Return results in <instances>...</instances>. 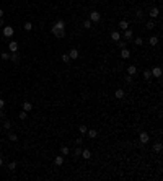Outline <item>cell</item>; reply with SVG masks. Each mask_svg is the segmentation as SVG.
<instances>
[{"instance_id": "cell-1", "label": "cell", "mask_w": 163, "mask_h": 181, "mask_svg": "<svg viewBox=\"0 0 163 181\" xmlns=\"http://www.w3.org/2000/svg\"><path fill=\"white\" fill-rule=\"evenodd\" d=\"M139 142H140V145H147L148 142H150V134H148L147 131H140V134H139Z\"/></svg>"}, {"instance_id": "cell-2", "label": "cell", "mask_w": 163, "mask_h": 181, "mask_svg": "<svg viewBox=\"0 0 163 181\" xmlns=\"http://www.w3.org/2000/svg\"><path fill=\"white\" fill-rule=\"evenodd\" d=\"M51 31H52V34L57 39H62V38L65 36V28H57V26H52L51 28Z\"/></svg>"}, {"instance_id": "cell-3", "label": "cell", "mask_w": 163, "mask_h": 181, "mask_svg": "<svg viewBox=\"0 0 163 181\" xmlns=\"http://www.w3.org/2000/svg\"><path fill=\"white\" fill-rule=\"evenodd\" d=\"M150 74H152V77H155V78H161L163 70H161L160 65H153V67L150 69Z\"/></svg>"}, {"instance_id": "cell-4", "label": "cell", "mask_w": 163, "mask_h": 181, "mask_svg": "<svg viewBox=\"0 0 163 181\" xmlns=\"http://www.w3.org/2000/svg\"><path fill=\"white\" fill-rule=\"evenodd\" d=\"M90 21L100 23V21H101V13H100V12H96V10H93V12H90Z\"/></svg>"}, {"instance_id": "cell-5", "label": "cell", "mask_w": 163, "mask_h": 181, "mask_svg": "<svg viewBox=\"0 0 163 181\" xmlns=\"http://www.w3.org/2000/svg\"><path fill=\"white\" fill-rule=\"evenodd\" d=\"M13 33H15L13 26H5V28H3V36H5V38H12Z\"/></svg>"}, {"instance_id": "cell-6", "label": "cell", "mask_w": 163, "mask_h": 181, "mask_svg": "<svg viewBox=\"0 0 163 181\" xmlns=\"http://www.w3.org/2000/svg\"><path fill=\"white\" fill-rule=\"evenodd\" d=\"M124 96H126V92H124L122 88H117V90H114V98H116V100H122Z\"/></svg>"}, {"instance_id": "cell-7", "label": "cell", "mask_w": 163, "mask_h": 181, "mask_svg": "<svg viewBox=\"0 0 163 181\" xmlns=\"http://www.w3.org/2000/svg\"><path fill=\"white\" fill-rule=\"evenodd\" d=\"M148 15H150V18L153 20V18H157V16L160 15V10H158L157 7H152V8H150V12H148Z\"/></svg>"}, {"instance_id": "cell-8", "label": "cell", "mask_w": 163, "mask_h": 181, "mask_svg": "<svg viewBox=\"0 0 163 181\" xmlns=\"http://www.w3.org/2000/svg\"><path fill=\"white\" fill-rule=\"evenodd\" d=\"M69 57L75 61V59H78V57H80V52H78V51L74 47V49H70V52H69Z\"/></svg>"}, {"instance_id": "cell-9", "label": "cell", "mask_w": 163, "mask_h": 181, "mask_svg": "<svg viewBox=\"0 0 163 181\" xmlns=\"http://www.w3.org/2000/svg\"><path fill=\"white\" fill-rule=\"evenodd\" d=\"M131 51L127 49V47H124V49H121V59H129L131 57Z\"/></svg>"}, {"instance_id": "cell-10", "label": "cell", "mask_w": 163, "mask_h": 181, "mask_svg": "<svg viewBox=\"0 0 163 181\" xmlns=\"http://www.w3.org/2000/svg\"><path fill=\"white\" fill-rule=\"evenodd\" d=\"M136 74H137V67H136V65H127V75L134 77Z\"/></svg>"}, {"instance_id": "cell-11", "label": "cell", "mask_w": 163, "mask_h": 181, "mask_svg": "<svg viewBox=\"0 0 163 181\" xmlns=\"http://www.w3.org/2000/svg\"><path fill=\"white\" fill-rule=\"evenodd\" d=\"M86 134H88L90 139H96V137H98V134H100V131H96V129H88V131H86Z\"/></svg>"}, {"instance_id": "cell-12", "label": "cell", "mask_w": 163, "mask_h": 181, "mask_svg": "<svg viewBox=\"0 0 163 181\" xmlns=\"http://www.w3.org/2000/svg\"><path fill=\"white\" fill-rule=\"evenodd\" d=\"M132 36H134V31H132V29H129V28H127V29H124V39H126V41H129Z\"/></svg>"}, {"instance_id": "cell-13", "label": "cell", "mask_w": 163, "mask_h": 181, "mask_svg": "<svg viewBox=\"0 0 163 181\" xmlns=\"http://www.w3.org/2000/svg\"><path fill=\"white\" fill-rule=\"evenodd\" d=\"M8 49L12 51V52H16V51H18V43H16V41H10Z\"/></svg>"}, {"instance_id": "cell-14", "label": "cell", "mask_w": 163, "mask_h": 181, "mask_svg": "<svg viewBox=\"0 0 163 181\" xmlns=\"http://www.w3.org/2000/svg\"><path fill=\"white\" fill-rule=\"evenodd\" d=\"M54 163H55V166H62L64 165V157H54Z\"/></svg>"}, {"instance_id": "cell-15", "label": "cell", "mask_w": 163, "mask_h": 181, "mask_svg": "<svg viewBox=\"0 0 163 181\" xmlns=\"http://www.w3.org/2000/svg\"><path fill=\"white\" fill-rule=\"evenodd\" d=\"M148 44H150L152 47L157 46V44H158V38L157 36H150V38H148Z\"/></svg>"}, {"instance_id": "cell-16", "label": "cell", "mask_w": 163, "mask_h": 181, "mask_svg": "<svg viewBox=\"0 0 163 181\" xmlns=\"http://www.w3.org/2000/svg\"><path fill=\"white\" fill-rule=\"evenodd\" d=\"M161 150H163V145H161V142H157V144L153 145V152H157V154H161Z\"/></svg>"}, {"instance_id": "cell-17", "label": "cell", "mask_w": 163, "mask_h": 181, "mask_svg": "<svg viewBox=\"0 0 163 181\" xmlns=\"http://www.w3.org/2000/svg\"><path fill=\"white\" fill-rule=\"evenodd\" d=\"M111 39H113L114 43H116V41H119V39H121V34H119V31H113V33H111Z\"/></svg>"}, {"instance_id": "cell-18", "label": "cell", "mask_w": 163, "mask_h": 181, "mask_svg": "<svg viewBox=\"0 0 163 181\" xmlns=\"http://www.w3.org/2000/svg\"><path fill=\"white\" fill-rule=\"evenodd\" d=\"M119 28L121 29H127V28H129V21H127V20H121L119 21Z\"/></svg>"}, {"instance_id": "cell-19", "label": "cell", "mask_w": 163, "mask_h": 181, "mask_svg": "<svg viewBox=\"0 0 163 181\" xmlns=\"http://www.w3.org/2000/svg\"><path fill=\"white\" fill-rule=\"evenodd\" d=\"M31 109H33V104H31L29 101L23 103V111H26V113H28V111H31Z\"/></svg>"}, {"instance_id": "cell-20", "label": "cell", "mask_w": 163, "mask_h": 181, "mask_svg": "<svg viewBox=\"0 0 163 181\" xmlns=\"http://www.w3.org/2000/svg\"><path fill=\"white\" fill-rule=\"evenodd\" d=\"M82 157L85 160H90V158H91V152H90V150H82Z\"/></svg>"}, {"instance_id": "cell-21", "label": "cell", "mask_w": 163, "mask_h": 181, "mask_svg": "<svg viewBox=\"0 0 163 181\" xmlns=\"http://www.w3.org/2000/svg\"><path fill=\"white\" fill-rule=\"evenodd\" d=\"M86 131H88V127H86L85 124H80V126H78V132H80V134L85 135V134H86Z\"/></svg>"}, {"instance_id": "cell-22", "label": "cell", "mask_w": 163, "mask_h": 181, "mask_svg": "<svg viewBox=\"0 0 163 181\" xmlns=\"http://www.w3.org/2000/svg\"><path fill=\"white\" fill-rule=\"evenodd\" d=\"M145 28H147L148 31H152V29L155 28V21H153V20H150V21H147V25H145Z\"/></svg>"}, {"instance_id": "cell-23", "label": "cell", "mask_w": 163, "mask_h": 181, "mask_svg": "<svg viewBox=\"0 0 163 181\" xmlns=\"http://www.w3.org/2000/svg\"><path fill=\"white\" fill-rule=\"evenodd\" d=\"M60 154L62 155H69V154H70V150H69L67 145H62V147H60Z\"/></svg>"}, {"instance_id": "cell-24", "label": "cell", "mask_w": 163, "mask_h": 181, "mask_svg": "<svg viewBox=\"0 0 163 181\" xmlns=\"http://www.w3.org/2000/svg\"><path fill=\"white\" fill-rule=\"evenodd\" d=\"M60 61L64 62V64H69V61H70V57H69V54H62V55H60Z\"/></svg>"}, {"instance_id": "cell-25", "label": "cell", "mask_w": 163, "mask_h": 181, "mask_svg": "<svg viewBox=\"0 0 163 181\" xmlns=\"http://www.w3.org/2000/svg\"><path fill=\"white\" fill-rule=\"evenodd\" d=\"M117 43V47H119V49H124V47L127 46V41H116Z\"/></svg>"}, {"instance_id": "cell-26", "label": "cell", "mask_w": 163, "mask_h": 181, "mask_svg": "<svg viewBox=\"0 0 163 181\" xmlns=\"http://www.w3.org/2000/svg\"><path fill=\"white\" fill-rule=\"evenodd\" d=\"M144 78L147 80V82H148V80H152V74H150V70H144Z\"/></svg>"}, {"instance_id": "cell-27", "label": "cell", "mask_w": 163, "mask_h": 181, "mask_svg": "<svg viewBox=\"0 0 163 181\" xmlns=\"http://www.w3.org/2000/svg\"><path fill=\"white\" fill-rule=\"evenodd\" d=\"M12 61L15 62V64H18V62H20V55L16 54V52H13V55H12Z\"/></svg>"}, {"instance_id": "cell-28", "label": "cell", "mask_w": 163, "mask_h": 181, "mask_svg": "<svg viewBox=\"0 0 163 181\" xmlns=\"http://www.w3.org/2000/svg\"><path fill=\"white\" fill-rule=\"evenodd\" d=\"M136 18H137V20H142V18H144V12H142V10H137V12H136Z\"/></svg>"}, {"instance_id": "cell-29", "label": "cell", "mask_w": 163, "mask_h": 181, "mask_svg": "<svg viewBox=\"0 0 163 181\" xmlns=\"http://www.w3.org/2000/svg\"><path fill=\"white\" fill-rule=\"evenodd\" d=\"M10 127H12V123H10L8 119H5L3 121V129H10Z\"/></svg>"}, {"instance_id": "cell-30", "label": "cell", "mask_w": 163, "mask_h": 181, "mask_svg": "<svg viewBox=\"0 0 163 181\" xmlns=\"http://www.w3.org/2000/svg\"><path fill=\"white\" fill-rule=\"evenodd\" d=\"M23 28H25V29H26V31H31V29H33V25H31V23H29V21H26V23H25V25H23Z\"/></svg>"}, {"instance_id": "cell-31", "label": "cell", "mask_w": 163, "mask_h": 181, "mask_svg": "<svg viewBox=\"0 0 163 181\" xmlns=\"http://www.w3.org/2000/svg\"><path fill=\"white\" fill-rule=\"evenodd\" d=\"M91 23L93 21H90V20H85V21H83V26H85L86 29H90V28H91Z\"/></svg>"}, {"instance_id": "cell-32", "label": "cell", "mask_w": 163, "mask_h": 181, "mask_svg": "<svg viewBox=\"0 0 163 181\" xmlns=\"http://www.w3.org/2000/svg\"><path fill=\"white\" fill-rule=\"evenodd\" d=\"M20 119H21V121H25L26 119V117H28V113H26V111H21V113H20Z\"/></svg>"}, {"instance_id": "cell-33", "label": "cell", "mask_w": 163, "mask_h": 181, "mask_svg": "<svg viewBox=\"0 0 163 181\" xmlns=\"http://www.w3.org/2000/svg\"><path fill=\"white\" fill-rule=\"evenodd\" d=\"M0 57H2L3 61H8V59H10V54H8V52H2V54H0Z\"/></svg>"}, {"instance_id": "cell-34", "label": "cell", "mask_w": 163, "mask_h": 181, "mask_svg": "<svg viewBox=\"0 0 163 181\" xmlns=\"http://www.w3.org/2000/svg\"><path fill=\"white\" fill-rule=\"evenodd\" d=\"M15 168H16V163H15V162H10V163H8V170L15 171Z\"/></svg>"}, {"instance_id": "cell-35", "label": "cell", "mask_w": 163, "mask_h": 181, "mask_svg": "<svg viewBox=\"0 0 163 181\" xmlns=\"http://www.w3.org/2000/svg\"><path fill=\"white\" fill-rule=\"evenodd\" d=\"M134 43H136V46H142V44H144V39H142V38H137Z\"/></svg>"}, {"instance_id": "cell-36", "label": "cell", "mask_w": 163, "mask_h": 181, "mask_svg": "<svg viewBox=\"0 0 163 181\" xmlns=\"http://www.w3.org/2000/svg\"><path fill=\"white\" fill-rule=\"evenodd\" d=\"M8 139H10L12 142H16V139H18V135H16V134H10V135H8Z\"/></svg>"}, {"instance_id": "cell-37", "label": "cell", "mask_w": 163, "mask_h": 181, "mask_svg": "<svg viewBox=\"0 0 163 181\" xmlns=\"http://www.w3.org/2000/svg\"><path fill=\"white\" fill-rule=\"evenodd\" d=\"M75 144H77V145H82V144H83V139H82V137H77V139H75Z\"/></svg>"}, {"instance_id": "cell-38", "label": "cell", "mask_w": 163, "mask_h": 181, "mask_svg": "<svg viewBox=\"0 0 163 181\" xmlns=\"http://www.w3.org/2000/svg\"><path fill=\"white\" fill-rule=\"evenodd\" d=\"M82 155V148H75V157H80Z\"/></svg>"}, {"instance_id": "cell-39", "label": "cell", "mask_w": 163, "mask_h": 181, "mask_svg": "<svg viewBox=\"0 0 163 181\" xmlns=\"http://www.w3.org/2000/svg\"><path fill=\"white\" fill-rule=\"evenodd\" d=\"M3 106H5V101H3V100L0 98V109H3Z\"/></svg>"}, {"instance_id": "cell-40", "label": "cell", "mask_w": 163, "mask_h": 181, "mask_svg": "<svg viewBox=\"0 0 163 181\" xmlns=\"http://www.w3.org/2000/svg\"><path fill=\"white\" fill-rule=\"evenodd\" d=\"M3 116H5V111H3V109H0V117H3Z\"/></svg>"}, {"instance_id": "cell-41", "label": "cell", "mask_w": 163, "mask_h": 181, "mask_svg": "<svg viewBox=\"0 0 163 181\" xmlns=\"http://www.w3.org/2000/svg\"><path fill=\"white\" fill-rule=\"evenodd\" d=\"M3 165V158H2V157H0V166H2Z\"/></svg>"}, {"instance_id": "cell-42", "label": "cell", "mask_w": 163, "mask_h": 181, "mask_svg": "<svg viewBox=\"0 0 163 181\" xmlns=\"http://www.w3.org/2000/svg\"><path fill=\"white\" fill-rule=\"evenodd\" d=\"M2 16H3V10L0 8V18H2Z\"/></svg>"}, {"instance_id": "cell-43", "label": "cell", "mask_w": 163, "mask_h": 181, "mask_svg": "<svg viewBox=\"0 0 163 181\" xmlns=\"http://www.w3.org/2000/svg\"><path fill=\"white\" fill-rule=\"evenodd\" d=\"M0 26H3V20L2 18H0Z\"/></svg>"}, {"instance_id": "cell-44", "label": "cell", "mask_w": 163, "mask_h": 181, "mask_svg": "<svg viewBox=\"0 0 163 181\" xmlns=\"http://www.w3.org/2000/svg\"><path fill=\"white\" fill-rule=\"evenodd\" d=\"M0 132H2V127H0Z\"/></svg>"}]
</instances>
